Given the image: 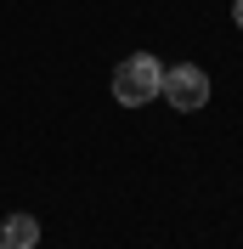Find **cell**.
Masks as SVG:
<instances>
[{
    "label": "cell",
    "mask_w": 243,
    "mask_h": 249,
    "mask_svg": "<svg viewBox=\"0 0 243 249\" xmlns=\"http://www.w3.org/2000/svg\"><path fill=\"white\" fill-rule=\"evenodd\" d=\"M158 91L170 96V108L192 113V108H204V102H209V74H204V68H192V62H181V68H164Z\"/></svg>",
    "instance_id": "7a4b0ae2"
},
{
    "label": "cell",
    "mask_w": 243,
    "mask_h": 249,
    "mask_svg": "<svg viewBox=\"0 0 243 249\" xmlns=\"http://www.w3.org/2000/svg\"><path fill=\"white\" fill-rule=\"evenodd\" d=\"M232 17H238V29H243V0H238V12H232Z\"/></svg>",
    "instance_id": "277c9868"
},
{
    "label": "cell",
    "mask_w": 243,
    "mask_h": 249,
    "mask_svg": "<svg viewBox=\"0 0 243 249\" xmlns=\"http://www.w3.org/2000/svg\"><path fill=\"white\" fill-rule=\"evenodd\" d=\"M0 244H6V249H34V244H40V221H34V215H12L6 232H0Z\"/></svg>",
    "instance_id": "3957f363"
},
{
    "label": "cell",
    "mask_w": 243,
    "mask_h": 249,
    "mask_svg": "<svg viewBox=\"0 0 243 249\" xmlns=\"http://www.w3.org/2000/svg\"><path fill=\"white\" fill-rule=\"evenodd\" d=\"M158 79H164L158 57H147V51L124 57L119 68H113V102H124V108H141V102H153V96H158Z\"/></svg>",
    "instance_id": "6da1fadb"
},
{
    "label": "cell",
    "mask_w": 243,
    "mask_h": 249,
    "mask_svg": "<svg viewBox=\"0 0 243 249\" xmlns=\"http://www.w3.org/2000/svg\"><path fill=\"white\" fill-rule=\"evenodd\" d=\"M0 249H6V244H0Z\"/></svg>",
    "instance_id": "5b68a950"
}]
</instances>
